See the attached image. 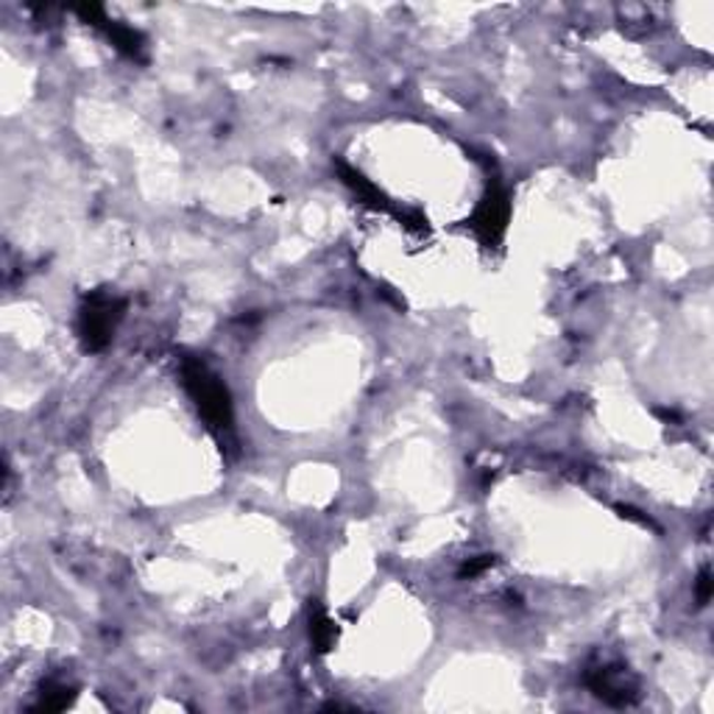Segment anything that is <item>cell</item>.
Listing matches in <instances>:
<instances>
[{"mask_svg": "<svg viewBox=\"0 0 714 714\" xmlns=\"http://www.w3.org/2000/svg\"><path fill=\"white\" fill-rule=\"evenodd\" d=\"M586 684L601 701L612 706H631L639 701L637 681L619 664H597L586 670Z\"/></svg>", "mask_w": 714, "mask_h": 714, "instance_id": "3", "label": "cell"}, {"mask_svg": "<svg viewBox=\"0 0 714 714\" xmlns=\"http://www.w3.org/2000/svg\"><path fill=\"white\" fill-rule=\"evenodd\" d=\"M71 690L62 684H45V690H42V701L36 708H45V712H60V708H65L67 703H71Z\"/></svg>", "mask_w": 714, "mask_h": 714, "instance_id": "6", "label": "cell"}, {"mask_svg": "<svg viewBox=\"0 0 714 714\" xmlns=\"http://www.w3.org/2000/svg\"><path fill=\"white\" fill-rule=\"evenodd\" d=\"M310 637L318 653H327L335 642V625L322 606L310 608Z\"/></svg>", "mask_w": 714, "mask_h": 714, "instance_id": "5", "label": "cell"}, {"mask_svg": "<svg viewBox=\"0 0 714 714\" xmlns=\"http://www.w3.org/2000/svg\"><path fill=\"white\" fill-rule=\"evenodd\" d=\"M695 592H697V603H701V606H706L708 597H712V572L703 570L701 575H697Z\"/></svg>", "mask_w": 714, "mask_h": 714, "instance_id": "7", "label": "cell"}, {"mask_svg": "<svg viewBox=\"0 0 714 714\" xmlns=\"http://www.w3.org/2000/svg\"><path fill=\"white\" fill-rule=\"evenodd\" d=\"M182 377H185V388L191 391L207 428L218 435L232 433V402H229L227 388L220 386L218 377L202 360H193V357H187L182 364Z\"/></svg>", "mask_w": 714, "mask_h": 714, "instance_id": "1", "label": "cell"}, {"mask_svg": "<svg viewBox=\"0 0 714 714\" xmlns=\"http://www.w3.org/2000/svg\"><path fill=\"white\" fill-rule=\"evenodd\" d=\"M508 215H511V204H508L506 191L495 182L475 213V229L483 244H497L502 238L508 227Z\"/></svg>", "mask_w": 714, "mask_h": 714, "instance_id": "4", "label": "cell"}, {"mask_svg": "<svg viewBox=\"0 0 714 714\" xmlns=\"http://www.w3.org/2000/svg\"><path fill=\"white\" fill-rule=\"evenodd\" d=\"M120 316H123V302L120 299L107 296V293L89 296L82 313H78V338L84 340L89 351L104 349L112 338Z\"/></svg>", "mask_w": 714, "mask_h": 714, "instance_id": "2", "label": "cell"}]
</instances>
